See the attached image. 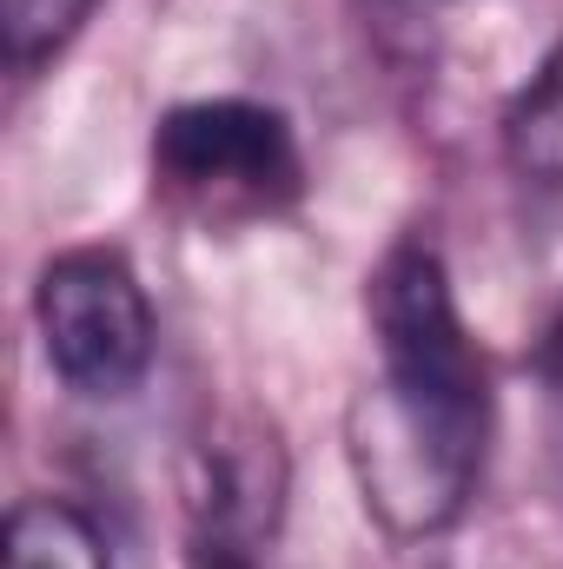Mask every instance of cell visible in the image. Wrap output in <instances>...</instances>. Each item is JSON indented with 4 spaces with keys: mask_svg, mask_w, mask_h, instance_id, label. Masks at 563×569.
I'll use <instances>...</instances> for the list:
<instances>
[{
    "mask_svg": "<svg viewBox=\"0 0 563 569\" xmlns=\"http://www.w3.org/2000/svg\"><path fill=\"white\" fill-rule=\"evenodd\" d=\"M372 385L345 418V450L365 510L392 537L451 530L491 457V365L457 305L444 252L412 232L365 279Z\"/></svg>",
    "mask_w": 563,
    "mask_h": 569,
    "instance_id": "6da1fadb",
    "label": "cell"
},
{
    "mask_svg": "<svg viewBox=\"0 0 563 569\" xmlns=\"http://www.w3.org/2000/svg\"><path fill=\"white\" fill-rule=\"evenodd\" d=\"M152 192L199 226H246L298 206L305 146L273 100L199 93L152 120Z\"/></svg>",
    "mask_w": 563,
    "mask_h": 569,
    "instance_id": "7a4b0ae2",
    "label": "cell"
},
{
    "mask_svg": "<svg viewBox=\"0 0 563 569\" xmlns=\"http://www.w3.org/2000/svg\"><path fill=\"white\" fill-rule=\"evenodd\" d=\"M33 331H40L47 371L87 405L134 398L159 358L152 298L113 246H73V252H53L40 266Z\"/></svg>",
    "mask_w": 563,
    "mask_h": 569,
    "instance_id": "3957f363",
    "label": "cell"
},
{
    "mask_svg": "<svg viewBox=\"0 0 563 569\" xmlns=\"http://www.w3.org/2000/svg\"><path fill=\"white\" fill-rule=\"evenodd\" d=\"M279 523L285 450L273 425H219L192 450V569H273Z\"/></svg>",
    "mask_w": 563,
    "mask_h": 569,
    "instance_id": "277c9868",
    "label": "cell"
},
{
    "mask_svg": "<svg viewBox=\"0 0 563 569\" xmlns=\"http://www.w3.org/2000/svg\"><path fill=\"white\" fill-rule=\"evenodd\" d=\"M0 569H120V543L73 497H20L0 530Z\"/></svg>",
    "mask_w": 563,
    "mask_h": 569,
    "instance_id": "5b68a950",
    "label": "cell"
},
{
    "mask_svg": "<svg viewBox=\"0 0 563 569\" xmlns=\"http://www.w3.org/2000/svg\"><path fill=\"white\" fill-rule=\"evenodd\" d=\"M497 140H504V166L531 192H563V33L531 67V80L511 93Z\"/></svg>",
    "mask_w": 563,
    "mask_h": 569,
    "instance_id": "8992f818",
    "label": "cell"
},
{
    "mask_svg": "<svg viewBox=\"0 0 563 569\" xmlns=\"http://www.w3.org/2000/svg\"><path fill=\"white\" fill-rule=\"evenodd\" d=\"M93 7L100 0H0V53H7V67L27 80L47 60H60L67 40L93 20Z\"/></svg>",
    "mask_w": 563,
    "mask_h": 569,
    "instance_id": "52a82bcc",
    "label": "cell"
},
{
    "mask_svg": "<svg viewBox=\"0 0 563 569\" xmlns=\"http://www.w3.org/2000/svg\"><path fill=\"white\" fill-rule=\"evenodd\" d=\"M551 385H557V411H563V318L551 331Z\"/></svg>",
    "mask_w": 563,
    "mask_h": 569,
    "instance_id": "ba28073f",
    "label": "cell"
}]
</instances>
